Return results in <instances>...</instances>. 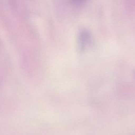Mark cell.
I'll use <instances>...</instances> for the list:
<instances>
[{"label":"cell","mask_w":135,"mask_h":135,"mask_svg":"<svg viewBox=\"0 0 135 135\" xmlns=\"http://www.w3.org/2000/svg\"><path fill=\"white\" fill-rule=\"evenodd\" d=\"M86 0H70L71 3L76 5L80 4L85 2Z\"/></svg>","instance_id":"cell-1"}]
</instances>
